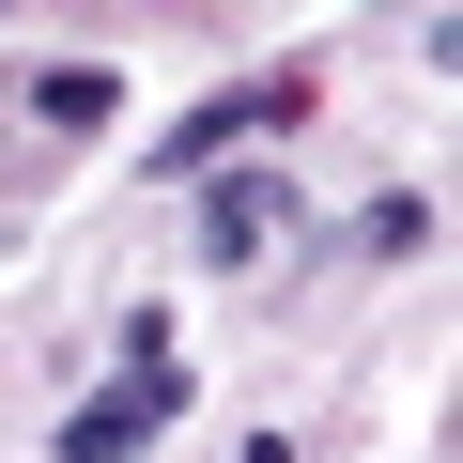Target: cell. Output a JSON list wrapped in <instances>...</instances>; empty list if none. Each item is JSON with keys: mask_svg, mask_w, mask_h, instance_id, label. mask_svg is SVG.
I'll return each mask as SVG.
<instances>
[{"mask_svg": "<svg viewBox=\"0 0 463 463\" xmlns=\"http://www.w3.org/2000/svg\"><path fill=\"white\" fill-rule=\"evenodd\" d=\"M309 124V62H263V78H232V93H201L170 139H155V185H201V170H232L248 139H294Z\"/></svg>", "mask_w": 463, "mask_h": 463, "instance_id": "1", "label": "cell"}, {"mask_svg": "<svg viewBox=\"0 0 463 463\" xmlns=\"http://www.w3.org/2000/svg\"><path fill=\"white\" fill-rule=\"evenodd\" d=\"M185 417V355H155V371H124V386H93L78 417H62V463H139L155 432Z\"/></svg>", "mask_w": 463, "mask_h": 463, "instance_id": "2", "label": "cell"}, {"mask_svg": "<svg viewBox=\"0 0 463 463\" xmlns=\"http://www.w3.org/2000/svg\"><path fill=\"white\" fill-rule=\"evenodd\" d=\"M294 216L279 170H201V263H263V232Z\"/></svg>", "mask_w": 463, "mask_h": 463, "instance_id": "3", "label": "cell"}, {"mask_svg": "<svg viewBox=\"0 0 463 463\" xmlns=\"http://www.w3.org/2000/svg\"><path fill=\"white\" fill-rule=\"evenodd\" d=\"M32 109H47L62 139H93V124L124 109V78H109V62H47V78H32Z\"/></svg>", "mask_w": 463, "mask_h": 463, "instance_id": "4", "label": "cell"}, {"mask_svg": "<svg viewBox=\"0 0 463 463\" xmlns=\"http://www.w3.org/2000/svg\"><path fill=\"white\" fill-rule=\"evenodd\" d=\"M371 248H386V263H402V248H432V201H417V185H386V201H371Z\"/></svg>", "mask_w": 463, "mask_h": 463, "instance_id": "5", "label": "cell"}, {"mask_svg": "<svg viewBox=\"0 0 463 463\" xmlns=\"http://www.w3.org/2000/svg\"><path fill=\"white\" fill-rule=\"evenodd\" d=\"M248 463H294V448H279V432H263V448H248Z\"/></svg>", "mask_w": 463, "mask_h": 463, "instance_id": "6", "label": "cell"}]
</instances>
